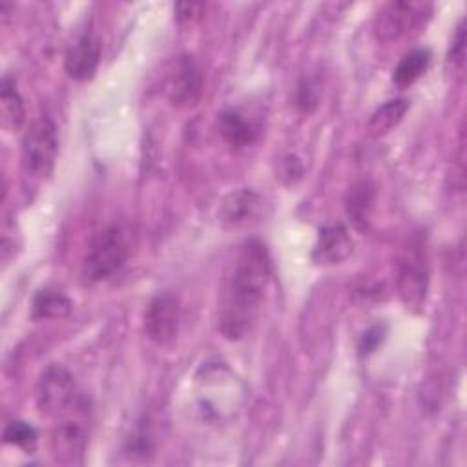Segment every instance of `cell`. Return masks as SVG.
<instances>
[{
  "label": "cell",
  "mask_w": 467,
  "mask_h": 467,
  "mask_svg": "<svg viewBox=\"0 0 467 467\" xmlns=\"http://www.w3.org/2000/svg\"><path fill=\"white\" fill-rule=\"evenodd\" d=\"M100 40L91 33L84 31L77 40L69 46L66 53V71L75 80H89L100 62Z\"/></svg>",
  "instance_id": "30bf717a"
},
{
  "label": "cell",
  "mask_w": 467,
  "mask_h": 467,
  "mask_svg": "<svg viewBox=\"0 0 467 467\" xmlns=\"http://www.w3.org/2000/svg\"><path fill=\"white\" fill-rule=\"evenodd\" d=\"M88 401L62 416L51 434V452L57 462L80 463L88 445Z\"/></svg>",
  "instance_id": "8992f818"
},
{
  "label": "cell",
  "mask_w": 467,
  "mask_h": 467,
  "mask_svg": "<svg viewBox=\"0 0 467 467\" xmlns=\"http://www.w3.org/2000/svg\"><path fill=\"white\" fill-rule=\"evenodd\" d=\"M36 407L42 414L62 418L88 401L77 389L75 378L62 365H49L38 378L35 389Z\"/></svg>",
  "instance_id": "3957f363"
},
{
  "label": "cell",
  "mask_w": 467,
  "mask_h": 467,
  "mask_svg": "<svg viewBox=\"0 0 467 467\" xmlns=\"http://www.w3.org/2000/svg\"><path fill=\"white\" fill-rule=\"evenodd\" d=\"M168 97L173 106L190 108L197 104L202 91V77L195 60L182 55L175 60L173 71L168 77Z\"/></svg>",
  "instance_id": "9c48e42d"
},
{
  "label": "cell",
  "mask_w": 467,
  "mask_h": 467,
  "mask_svg": "<svg viewBox=\"0 0 467 467\" xmlns=\"http://www.w3.org/2000/svg\"><path fill=\"white\" fill-rule=\"evenodd\" d=\"M217 130L224 142L232 148H244L252 144L257 137V128L239 111V109H224L217 119Z\"/></svg>",
  "instance_id": "4fadbf2b"
},
{
  "label": "cell",
  "mask_w": 467,
  "mask_h": 467,
  "mask_svg": "<svg viewBox=\"0 0 467 467\" xmlns=\"http://www.w3.org/2000/svg\"><path fill=\"white\" fill-rule=\"evenodd\" d=\"M427 263L420 246H410L398 261V292L409 310H421L427 294Z\"/></svg>",
  "instance_id": "52a82bcc"
},
{
  "label": "cell",
  "mask_w": 467,
  "mask_h": 467,
  "mask_svg": "<svg viewBox=\"0 0 467 467\" xmlns=\"http://www.w3.org/2000/svg\"><path fill=\"white\" fill-rule=\"evenodd\" d=\"M4 441L7 445H15L26 452H33L36 449L38 432L27 421H11L4 429Z\"/></svg>",
  "instance_id": "d6986e66"
},
{
  "label": "cell",
  "mask_w": 467,
  "mask_h": 467,
  "mask_svg": "<svg viewBox=\"0 0 467 467\" xmlns=\"http://www.w3.org/2000/svg\"><path fill=\"white\" fill-rule=\"evenodd\" d=\"M57 128L47 115H40L31 122L22 140V159L27 171L36 177L51 173L57 159Z\"/></svg>",
  "instance_id": "5b68a950"
},
{
  "label": "cell",
  "mask_w": 467,
  "mask_h": 467,
  "mask_svg": "<svg viewBox=\"0 0 467 467\" xmlns=\"http://www.w3.org/2000/svg\"><path fill=\"white\" fill-rule=\"evenodd\" d=\"M179 301L171 294L155 296L144 310V332L157 345H168L179 332Z\"/></svg>",
  "instance_id": "ba28073f"
},
{
  "label": "cell",
  "mask_w": 467,
  "mask_h": 467,
  "mask_svg": "<svg viewBox=\"0 0 467 467\" xmlns=\"http://www.w3.org/2000/svg\"><path fill=\"white\" fill-rule=\"evenodd\" d=\"M261 208V197L248 188L232 192L221 208V221L228 226H239L257 215Z\"/></svg>",
  "instance_id": "7c38bea8"
},
{
  "label": "cell",
  "mask_w": 467,
  "mask_h": 467,
  "mask_svg": "<svg viewBox=\"0 0 467 467\" xmlns=\"http://www.w3.org/2000/svg\"><path fill=\"white\" fill-rule=\"evenodd\" d=\"M372 197H374V186L368 181L356 182L347 193V213L358 228L365 226V221L372 204Z\"/></svg>",
  "instance_id": "ac0fdd59"
},
{
  "label": "cell",
  "mask_w": 467,
  "mask_h": 467,
  "mask_svg": "<svg viewBox=\"0 0 467 467\" xmlns=\"http://www.w3.org/2000/svg\"><path fill=\"white\" fill-rule=\"evenodd\" d=\"M130 252V234L122 226L113 224L91 241L82 263V275L91 283L102 281L113 275L126 263Z\"/></svg>",
  "instance_id": "7a4b0ae2"
},
{
  "label": "cell",
  "mask_w": 467,
  "mask_h": 467,
  "mask_svg": "<svg viewBox=\"0 0 467 467\" xmlns=\"http://www.w3.org/2000/svg\"><path fill=\"white\" fill-rule=\"evenodd\" d=\"M204 11L202 4H193V2H182V4H175V18L181 24L186 22H193L197 20Z\"/></svg>",
  "instance_id": "7402d4cb"
},
{
  "label": "cell",
  "mask_w": 467,
  "mask_h": 467,
  "mask_svg": "<svg viewBox=\"0 0 467 467\" xmlns=\"http://www.w3.org/2000/svg\"><path fill=\"white\" fill-rule=\"evenodd\" d=\"M268 281V252L263 243L250 239L239 248L221 290L219 330L226 339H241L252 330Z\"/></svg>",
  "instance_id": "6da1fadb"
},
{
  "label": "cell",
  "mask_w": 467,
  "mask_h": 467,
  "mask_svg": "<svg viewBox=\"0 0 467 467\" xmlns=\"http://www.w3.org/2000/svg\"><path fill=\"white\" fill-rule=\"evenodd\" d=\"M409 109V100L407 99H392L387 100L385 104H381L368 119V131L374 137H381L385 133H389L392 128H396L401 119L405 117Z\"/></svg>",
  "instance_id": "9a60e30c"
},
{
  "label": "cell",
  "mask_w": 467,
  "mask_h": 467,
  "mask_svg": "<svg viewBox=\"0 0 467 467\" xmlns=\"http://www.w3.org/2000/svg\"><path fill=\"white\" fill-rule=\"evenodd\" d=\"M431 51L429 49H414L407 53L392 71V80L400 88H407L414 84L429 67Z\"/></svg>",
  "instance_id": "2e32d148"
},
{
  "label": "cell",
  "mask_w": 467,
  "mask_h": 467,
  "mask_svg": "<svg viewBox=\"0 0 467 467\" xmlns=\"http://www.w3.org/2000/svg\"><path fill=\"white\" fill-rule=\"evenodd\" d=\"M0 108H2V122L9 130H18L24 122V102L15 88V82L5 77L2 80V89H0Z\"/></svg>",
  "instance_id": "e0dca14e"
},
{
  "label": "cell",
  "mask_w": 467,
  "mask_h": 467,
  "mask_svg": "<svg viewBox=\"0 0 467 467\" xmlns=\"http://www.w3.org/2000/svg\"><path fill=\"white\" fill-rule=\"evenodd\" d=\"M317 95H316V88L310 80H303L297 88V106L301 111H310L316 106Z\"/></svg>",
  "instance_id": "44dd1931"
},
{
  "label": "cell",
  "mask_w": 467,
  "mask_h": 467,
  "mask_svg": "<svg viewBox=\"0 0 467 467\" xmlns=\"http://www.w3.org/2000/svg\"><path fill=\"white\" fill-rule=\"evenodd\" d=\"M463 57H465V24L463 20H460V24L456 26L452 42H451V49H449V60L456 66L463 64Z\"/></svg>",
  "instance_id": "ffe728a7"
},
{
  "label": "cell",
  "mask_w": 467,
  "mask_h": 467,
  "mask_svg": "<svg viewBox=\"0 0 467 467\" xmlns=\"http://www.w3.org/2000/svg\"><path fill=\"white\" fill-rule=\"evenodd\" d=\"M71 299L57 288H42L33 297L35 319H60L71 312Z\"/></svg>",
  "instance_id": "5bb4252c"
},
{
  "label": "cell",
  "mask_w": 467,
  "mask_h": 467,
  "mask_svg": "<svg viewBox=\"0 0 467 467\" xmlns=\"http://www.w3.org/2000/svg\"><path fill=\"white\" fill-rule=\"evenodd\" d=\"M352 252V239L343 224L323 226L317 235V243L312 252V259L317 265H337L345 261Z\"/></svg>",
  "instance_id": "8fae6325"
},
{
  "label": "cell",
  "mask_w": 467,
  "mask_h": 467,
  "mask_svg": "<svg viewBox=\"0 0 467 467\" xmlns=\"http://www.w3.org/2000/svg\"><path fill=\"white\" fill-rule=\"evenodd\" d=\"M383 332H385L383 327H372L370 330H367V332L361 336L359 352H361V354H370V352L381 343Z\"/></svg>",
  "instance_id": "603a6c76"
},
{
  "label": "cell",
  "mask_w": 467,
  "mask_h": 467,
  "mask_svg": "<svg viewBox=\"0 0 467 467\" xmlns=\"http://www.w3.org/2000/svg\"><path fill=\"white\" fill-rule=\"evenodd\" d=\"M432 5L427 2L394 0L385 4L372 22L374 36L381 42H392L421 26L431 16Z\"/></svg>",
  "instance_id": "277c9868"
}]
</instances>
